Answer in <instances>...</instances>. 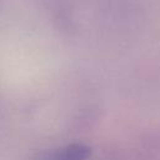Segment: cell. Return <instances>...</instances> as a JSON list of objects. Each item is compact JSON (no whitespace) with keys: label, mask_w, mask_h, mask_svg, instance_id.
Masks as SVG:
<instances>
[{"label":"cell","mask_w":160,"mask_h":160,"mask_svg":"<svg viewBox=\"0 0 160 160\" xmlns=\"http://www.w3.org/2000/svg\"><path fill=\"white\" fill-rule=\"evenodd\" d=\"M89 156V149L82 145H71L64 149L55 160H84Z\"/></svg>","instance_id":"obj_1"}]
</instances>
